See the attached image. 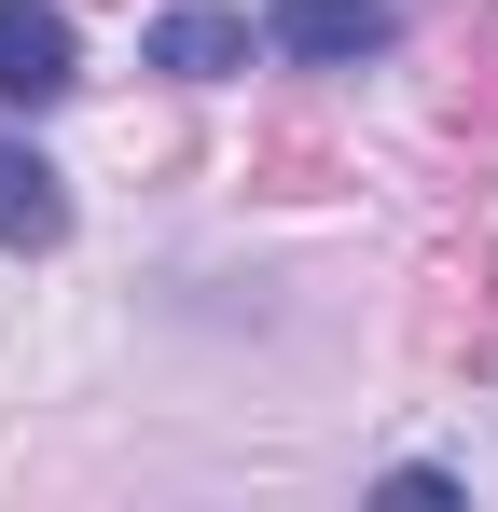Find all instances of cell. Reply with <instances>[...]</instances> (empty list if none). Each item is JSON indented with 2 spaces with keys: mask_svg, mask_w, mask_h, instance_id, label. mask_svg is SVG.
Here are the masks:
<instances>
[{
  "mask_svg": "<svg viewBox=\"0 0 498 512\" xmlns=\"http://www.w3.org/2000/svg\"><path fill=\"white\" fill-rule=\"evenodd\" d=\"M388 42H402L388 0H277V56H291V70H360V56H388Z\"/></svg>",
  "mask_w": 498,
  "mask_h": 512,
  "instance_id": "6da1fadb",
  "label": "cell"
},
{
  "mask_svg": "<svg viewBox=\"0 0 498 512\" xmlns=\"http://www.w3.org/2000/svg\"><path fill=\"white\" fill-rule=\"evenodd\" d=\"M70 14L56 0H0V111H42V97H70Z\"/></svg>",
  "mask_w": 498,
  "mask_h": 512,
  "instance_id": "7a4b0ae2",
  "label": "cell"
},
{
  "mask_svg": "<svg viewBox=\"0 0 498 512\" xmlns=\"http://www.w3.org/2000/svg\"><path fill=\"white\" fill-rule=\"evenodd\" d=\"M153 70H180V84H222V70H249V14H222V0H180V14H153Z\"/></svg>",
  "mask_w": 498,
  "mask_h": 512,
  "instance_id": "3957f363",
  "label": "cell"
},
{
  "mask_svg": "<svg viewBox=\"0 0 498 512\" xmlns=\"http://www.w3.org/2000/svg\"><path fill=\"white\" fill-rule=\"evenodd\" d=\"M70 236V194H56V167L28 153V139H0V250H56Z\"/></svg>",
  "mask_w": 498,
  "mask_h": 512,
  "instance_id": "277c9868",
  "label": "cell"
}]
</instances>
